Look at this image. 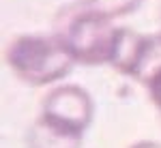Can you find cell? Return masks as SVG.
Wrapping results in <instances>:
<instances>
[{"instance_id": "1", "label": "cell", "mask_w": 161, "mask_h": 148, "mask_svg": "<svg viewBox=\"0 0 161 148\" xmlns=\"http://www.w3.org/2000/svg\"><path fill=\"white\" fill-rule=\"evenodd\" d=\"M114 19L88 7L84 0L64 4L54 17V35L64 41L77 64L101 67L110 64L118 26Z\"/></svg>"}, {"instance_id": "2", "label": "cell", "mask_w": 161, "mask_h": 148, "mask_svg": "<svg viewBox=\"0 0 161 148\" xmlns=\"http://www.w3.org/2000/svg\"><path fill=\"white\" fill-rule=\"evenodd\" d=\"M4 60L13 75L28 86H47L73 71L77 64L64 41L52 35H19L7 45Z\"/></svg>"}, {"instance_id": "3", "label": "cell", "mask_w": 161, "mask_h": 148, "mask_svg": "<svg viewBox=\"0 0 161 148\" xmlns=\"http://www.w3.org/2000/svg\"><path fill=\"white\" fill-rule=\"evenodd\" d=\"M41 116L62 129L84 135L95 118V101L86 88L77 84H58L43 97Z\"/></svg>"}, {"instance_id": "4", "label": "cell", "mask_w": 161, "mask_h": 148, "mask_svg": "<svg viewBox=\"0 0 161 148\" xmlns=\"http://www.w3.org/2000/svg\"><path fill=\"white\" fill-rule=\"evenodd\" d=\"M84 135L62 129L39 116L26 131V148H82Z\"/></svg>"}, {"instance_id": "5", "label": "cell", "mask_w": 161, "mask_h": 148, "mask_svg": "<svg viewBox=\"0 0 161 148\" xmlns=\"http://www.w3.org/2000/svg\"><path fill=\"white\" fill-rule=\"evenodd\" d=\"M142 43H144V35H140V32L131 30V28L118 26L110 67L116 69L118 73L131 77V75H133V69H136V64H137V58H140Z\"/></svg>"}, {"instance_id": "6", "label": "cell", "mask_w": 161, "mask_h": 148, "mask_svg": "<svg viewBox=\"0 0 161 148\" xmlns=\"http://www.w3.org/2000/svg\"><path fill=\"white\" fill-rule=\"evenodd\" d=\"M161 69V30L153 32V35H144V43L140 49V58L133 69V79L144 84L148 82L153 75Z\"/></svg>"}, {"instance_id": "7", "label": "cell", "mask_w": 161, "mask_h": 148, "mask_svg": "<svg viewBox=\"0 0 161 148\" xmlns=\"http://www.w3.org/2000/svg\"><path fill=\"white\" fill-rule=\"evenodd\" d=\"M88 7H92L95 11L103 13L110 19H118L125 15H131L137 11V7L142 4V0H84Z\"/></svg>"}, {"instance_id": "8", "label": "cell", "mask_w": 161, "mask_h": 148, "mask_svg": "<svg viewBox=\"0 0 161 148\" xmlns=\"http://www.w3.org/2000/svg\"><path fill=\"white\" fill-rule=\"evenodd\" d=\"M146 90H148V97L153 101V105L161 114V69L146 82Z\"/></svg>"}, {"instance_id": "9", "label": "cell", "mask_w": 161, "mask_h": 148, "mask_svg": "<svg viewBox=\"0 0 161 148\" xmlns=\"http://www.w3.org/2000/svg\"><path fill=\"white\" fill-rule=\"evenodd\" d=\"M129 148H161V142H155V140H140V142H133Z\"/></svg>"}, {"instance_id": "10", "label": "cell", "mask_w": 161, "mask_h": 148, "mask_svg": "<svg viewBox=\"0 0 161 148\" xmlns=\"http://www.w3.org/2000/svg\"><path fill=\"white\" fill-rule=\"evenodd\" d=\"M159 24H161V7H159Z\"/></svg>"}, {"instance_id": "11", "label": "cell", "mask_w": 161, "mask_h": 148, "mask_svg": "<svg viewBox=\"0 0 161 148\" xmlns=\"http://www.w3.org/2000/svg\"><path fill=\"white\" fill-rule=\"evenodd\" d=\"M159 123H161V114H159Z\"/></svg>"}]
</instances>
